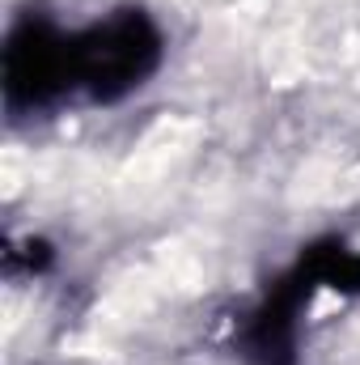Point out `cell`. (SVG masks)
Listing matches in <instances>:
<instances>
[{
    "label": "cell",
    "mask_w": 360,
    "mask_h": 365,
    "mask_svg": "<svg viewBox=\"0 0 360 365\" xmlns=\"http://www.w3.org/2000/svg\"><path fill=\"white\" fill-rule=\"evenodd\" d=\"M77 60L93 93H110L115 86H132L144 73V64L153 60V38H140V21H115L106 30H93V38L81 43Z\"/></svg>",
    "instance_id": "obj_1"
}]
</instances>
